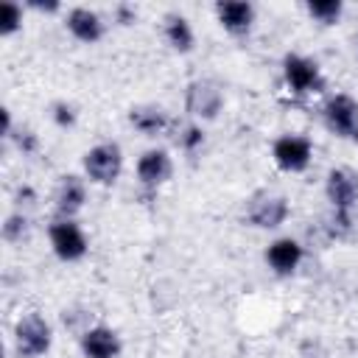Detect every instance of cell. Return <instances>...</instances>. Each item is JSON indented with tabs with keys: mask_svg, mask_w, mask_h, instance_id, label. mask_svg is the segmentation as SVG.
<instances>
[{
	"mask_svg": "<svg viewBox=\"0 0 358 358\" xmlns=\"http://www.w3.org/2000/svg\"><path fill=\"white\" fill-rule=\"evenodd\" d=\"M120 165H123V157H120V148L115 143H101L84 154V171L98 185L115 182L120 173Z\"/></svg>",
	"mask_w": 358,
	"mask_h": 358,
	"instance_id": "6da1fadb",
	"label": "cell"
},
{
	"mask_svg": "<svg viewBox=\"0 0 358 358\" xmlns=\"http://www.w3.org/2000/svg\"><path fill=\"white\" fill-rule=\"evenodd\" d=\"M14 338H17V352L20 355L36 358V355L48 352V347H50V327H48V322L42 316L31 313V316L17 322Z\"/></svg>",
	"mask_w": 358,
	"mask_h": 358,
	"instance_id": "7a4b0ae2",
	"label": "cell"
},
{
	"mask_svg": "<svg viewBox=\"0 0 358 358\" xmlns=\"http://www.w3.org/2000/svg\"><path fill=\"white\" fill-rule=\"evenodd\" d=\"M282 64H285V81H288V87H291L296 95L319 92V90L324 87L316 62H310V59H305V56H296V53H288Z\"/></svg>",
	"mask_w": 358,
	"mask_h": 358,
	"instance_id": "3957f363",
	"label": "cell"
},
{
	"mask_svg": "<svg viewBox=\"0 0 358 358\" xmlns=\"http://www.w3.org/2000/svg\"><path fill=\"white\" fill-rule=\"evenodd\" d=\"M324 120L327 126L347 140H358V103L350 95H336L324 106Z\"/></svg>",
	"mask_w": 358,
	"mask_h": 358,
	"instance_id": "277c9868",
	"label": "cell"
},
{
	"mask_svg": "<svg viewBox=\"0 0 358 358\" xmlns=\"http://www.w3.org/2000/svg\"><path fill=\"white\" fill-rule=\"evenodd\" d=\"M327 199L336 213L350 215V207L358 201V173L352 168H333L327 173Z\"/></svg>",
	"mask_w": 358,
	"mask_h": 358,
	"instance_id": "5b68a950",
	"label": "cell"
},
{
	"mask_svg": "<svg viewBox=\"0 0 358 358\" xmlns=\"http://www.w3.org/2000/svg\"><path fill=\"white\" fill-rule=\"evenodd\" d=\"M310 140L299 134H285L274 143V159L282 171H305L310 162Z\"/></svg>",
	"mask_w": 358,
	"mask_h": 358,
	"instance_id": "8992f818",
	"label": "cell"
},
{
	"mask_svg": "<svg viewBox=\"0 0 358 358\" xmlns=\"http://www.w3.org/2000/svg\"><path fill=\"white\" fill-rule=\"evenodd\" d=\"M50 246L62 260H78L87 252V238L73 221H59L50 227Z\"/></svg>",
	"mask_w": 358,
	"mask_h": 358,
	"instance_id": "52a82bcc",
	"label": "cell"
},
{
	"mask_svg": "<svg viewBox=\"0 0 358 358\" xmlns=\"http://www.w3.org/2000/svg\"><path fill=\"white\" fill-rule=\"evenodd\" d=\"M221 103H224V95H221L218 84H213V81H193L187 87V109L193 115L210 120V117L218 115Z\"/></svg>",
	"mask_w": 358,
	"mask_h": 358,
	"instance_id": "ba28073f",
	"label": "cell"
},
{
	"mask_svg": "<svg viewBox=\"0 0 358 358\" xmlns=\"http://www.w3.org/2000/svg\"><path fill=\"white\" fill-rule=\"evenodd\" d=\"M285 215H288V204H285V199L282 196H257L255 201H252V207H249V221L255 224V227H263V229H274V227H280L282 221H285Z\"/></svg>",
	"mask_w": 358,
	"mask_h": 358,
	"instance_id": "9c48e42d",
	"label": "cell"
},
{
	"mask_svg": "<svg viewBox=\"0 0 358 358\" xmlns=\"http://www.w3.org/2000/svg\"><path fill=\"white\" fill-rule=\"evenodd\" d=\"M218 11V20L227 31L232 34H246L252 28V20H255V8L252 3H243V0H227V3H218L215 6Z\"/></svg>",
	"mask_w": 358,
	"mask_h": 358,
	"instance_id": "30bf717a",
	"label": "cell"
},
{
	"mask_svg": "<svg viewBox=\"0 0 358 358\" xmlns=\"http://www.w3.org/2000/svg\"><path fill=\"white\" fill-rule=\"evenodd\" d=\"M81 350L87 358H115L120 352V338L109 327H92L84 333Z\"/></svg>",
	"mask_w": 358,
	"mask_h": 358,
	"instance_id": "8fae6325",
	"label": "cell"
},
{
	"mask_svg": "<svg viewBox=\"0 0 358 358\" xmlns=\"http://www.w3.org/2000/svg\"><path fill=\"white\" fill-rule=\"evenodd\" d=\"M266 260L277 274H291L302 260V246L296 241H291V238H280V241H274L268 246Z\"/></svg>",
	"mask_w": 358,
	"mask_h": 358,
	"instance_id": "7c38bea8",
	"label": "cell"
},
{
	"mask_svg": "<svg viewBox=\"0 0 358 358\" xmlns=\"http://www.w3.org/2000/svg\"><path fill=\"white\" fill-rule=\"evenodd\" d=\"M137 176L143 185L157 187L171 176V157L165 151H145L137 162Z\"/></svg>",
	"mask_w": 358,
	"mask_h": 358,
	"instance_id": "4fadbf2b",
	"label": "cell"
},
{
	"mask_svg": "<svg viewBox=\"0 0 358 358\" xmlns=\"http://www.w3.org/2000/svg\"><path fill=\"white\" fill-rule=\"evenodd\" d=\"M67 28L73 31V36H78L81 42H95L101 39L103 34V25H101V17L90 8H73L67 14Z\"/></svg>",
	"mask_w": 358,
	"mask_h": 358,
	"instance_id": "5bb4252c",
	"label": "cell"
},
{
	"mask_svg": "<svg viewBox=\"0 0 358 358\" xmlns=\"http://www.w3.org/2000/svg\"><path fill=\"white\" fill-rule=\"evenodd\" d=\"M84 204V185L78 176H64L56 193V210L62 215H73L76 210H81Z\"/></svg>",
	"mask_w": 358,
	"mask_h": 358,
	"instance_id": "9a60e30c",
	"label": "cell"
},
{
	"mask_svg": "<svg viewBox=\"0 0 358 358\" xmlns=\"http://www.w3.org/2000/svg\"><path fill=\"white\" fill-rule=\"evenodd\" d=\"M129 120H131V123H134V129H140L143 134H157L159 129H165V126H168V117H165V112H162V109H157V106L131 109Z\"/></svg>",
	"mask_w": 358,
	"mask_h": 358,
	"instance_id": "2e32d148",
	"label": "cell"
},
{
	"mask_svg": "<svg viewBox=\"0 0 358 358\" xmlns=\"http://www.w3.org/2000/svg\"><path fill=\"white\" fill-rule=\"evenodd\" d=\"M165 36H168V42H171L176 50H182V53L193 48V31H190L187 20L179 17V14H171V17H168V22H165Z\"/></svg>",
	"mask_w": 358,
	"mask_h": 358,
	"instance_id": "e0dca14e",
	"label": "cell"
},
{
	"mask_svg": "<svg viewBox=\"0 0 358 358\" xmlns=\"http://www.w3.org/2000/svg\"><path fill=\"white\" fill-rule=\"evenodd\" d=\"M308 11H310V17H316L322 22H336L341 14V3L338 0H310Z\"/></svg>",
	"mask_w": 358,
	"mask_h": 358,
	"instance_id": "ac0fdd59",
	"label": "cell"
},
{
	"mask_svg": "<svg viewBox=\"0 0 358 358\" xmlns=\"http://www.w3.org/2000/svg\"><path fill=\"white\" fill-rule=\"evenodd\" d=\"M20 22H22V8H20L17 3L6 0V3L0 6V34H11V31H17Z\"/></svg>",
	"mask_w": 358,
	"mask_h": 358,
	"instance_id": "d6986e66",
	"label": "cell"
},
{
	"mask_svg": "<svg viewBox=\"0 0 358 358\" xmlns=\"http://www.w3.org/2000/svg\"><path fill=\"white\" fill-rule=\"evenodd\" d=\"M53 120H56L59 126H73V120H76L73 106H67V103H56V106H53Z\"/></svg>",
	"mask_w": 358,
	"mask_h": 358,
	"instance_id": "ffe728a7",
	"label": "cell"
},
{
	"mask_svg": "<svg viewBox=\"0 0 358 358\" xmlns=\"http://www.w3.org/2000/svg\"><path fill=\"white\" fill-rule=\"evenodd\" d=\"M201 140H204V134H201V129H196V126H187L185 134H182V145H185L187 151H193L196 145H201Z\"/></svg>",
	"mask_w": 358,
	"mask_h": 358,
	"instance_id": "44dd1931",
	"label": "cell"
},
{
	"mask_svg": "<svg viewBox=\"0 0 358 358\" xmlns=\"http://www.w3.org/2000/svg\"><path fill=\"white\" fill-rule=\"evenodd\" d=\"M3 232H6V238H11V241H14L20 232H25V218H17V215H14V218H8V221H6V227H3Z\"/></svg>",
	"mask_w": 358,
	"mask_h": 358,
	"instance_id": "7402d4cb",
	"label": "cell"
},
{
	"mask_svg": "<svg viewBox=\"0 0 358 358\" xmlns=\"http://www.w3.org/2000/svg\"><path fill=\"white\" fill-rule=\"evenodd\" d=\"M117 17H120V22H131V20H134V8H129V6H117Z\"/></svg>",
	"mask_w": 358,
	"mask_h": 358,
	"instance_id": "603a6c76",
	"label": "cell"
},
{
	"mask_svg": "<svg viewBox=\"0 0 358 358\" xmlns=\"http://www.w3.org/2000/svg\"><path fill=\"white\" fill-rule=\"evenodd\" d=\"M17 143H20V148H25V151H31V148L36 145V140H34V137H31L28 131H25L22 137H17Z\"/></svg>",
	"mask_w": 358,
	"mask_h": 358,
	"instance_id": "cb8c5ba5",
	"label": "cell"
},
{
	"mask_svg": "<svg viewBox=\"0 0 358 358\" xmlns=\"http://www.w3.org/2000/svg\"><path fill=\"white\" fill-rule=\"evenodd\" d=\"M31 6H34V8H39V11H56V8H59V3H53V0H50V3H39V0H31Z\"/></svg>",
	"mask_w": 358,
	"mask_h": 358,
	"instance_id": "d4e9b609",
	"label": "cell"
}]
</instances>
